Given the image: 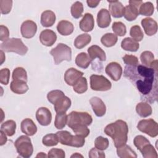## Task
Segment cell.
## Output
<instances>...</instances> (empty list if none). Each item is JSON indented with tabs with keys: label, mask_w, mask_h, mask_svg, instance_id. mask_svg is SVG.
Listing matches in <instances>:
<instances>
[{
	"label": "cell",
	"mask_w": 158,
	"mask_h": 158,
	"mask_svg": "<svg viewBox=\"0 0 158 158\" xmlns=\"http://www.w3.org/2000/svg\"><path fill=\"white\" fill-rule=\"evenodd\" d=\"M104 133L112 138L114 146L118 148L127 143L128 127L125 121L117 120L114 123L107 125L104 128Z\"/></svg>",
	"instance_id": "obj_1"
},
{
	"label": "cell",
	"mask_w": 158,
	"mask_h": 158,
	"mask_svg": "<svg viewBox=\"0 0 158 158\" xmlns=\"http://www.w3.org/2000/svg\"><path fill=\"white\" fill-rule=\"evenodd\" d=\"M1 50L6 52H14L19 55L23 56L28 51V47L26 46L20 38H9L1 44Z\"/></svg>",
	"instance_id": "obj_2"
},
{
	"label": "cell",
	"mask_w": 158,
	"mask_h": 158,
	"mask_svg": "<svg viewBox=\"0 0 158 158\" xmlns=\"http://www.w3.org/2000/svg\"><path fill=\"white\" fill-rule=\"evenodd\" d=\"M93 122L92 117L86 112L72 111L67 115V124L70 128L75 125H90Z\"/></svg>",
	"instance_id": "obj_3"
},
{
	"label": "cell",
	"mask_w": 158,
	"mask_h": 158,
	"mask_svg": "<svg viewBox=\"0 0 158 158\" xmlns=\"http://www.w3.org/2000/svg\"><path fill=\"white\" fill-rule=\"evenodd\" d=\"M50 54L53 57L56 65L60 64L64 60L70 61L72 59V49L64 43H59L56 48L51 49Z\"/></svg>",
	"instance_id": "obj_4"
},
{
	"label": "cell",
	"mask_w": 158,
	"mask_h": 158,
	"mask_svg": "<svg viewBox=\"0 0 158 158\" xmlns=\"http://www.w3.org/2000/svg\"><path fill=\"white\" fill-rule=\"evenodd\" d=\"M14 146L19 154L24 158H28L33 154V147L31 139L27 136H19L14 142Z\"/></svg>",
	"instance_id": "obj_5"
},
{
	"label": "cell",
	"mask_w": 158,
	"mask_h": 158,
	"mask_svg": "<svg viewBox=\"0 0 158 158\" xmlns=\"http://www.w3.org/2000/svg\"><path fill=\"white\" fill-rule=\"evenodd\" d=\"M90 87L93 90L106 91L112 87L110 81L101 75H92L90 77Z\"/></svg>",
	"instance_id": "obj_6"
},
{
	"label": "cell",
	"mask_w": 158,
	"mask_h": 158,
	"mask_svg": "<svg viewBox=\"0 0 158 158\" xmlns=\"http://www.w3.org/2000/svg\"><path fill=\"white\" fill-rule=\"evenodd\" d=\"M137 128L140 131L152 138L156 137L158 135L157 123L152 118L140 120L137 125Z\"/></svg>",
	"instance_id": "obj_7"
},
{
	"label": "cell",
	"mask_w": 158,
	"mask_h": 158,
	"mask_svg": "<svg viewBox=\"0 0 158 158\" xmlns=\"http://www.w3.org/2000/svg\"><path fill=\"white\" fill-rule=\"evenodd\" d=\"M135 85L138 90L143 95H148L151 94L153 89H157V88H154V81H156V78H147L144 79H136Z\"/></svg>",
	"instance_id": "obj_8"
},
{
	"label": "cell",
	"mask_w": 158,
	"mask_h": 158,
	"mask_svg": "<svg viewBox=\"0 0 158 158\" xmlns=\"http://www.w3.org/2000/svg\"><path fill=\"white\" fill-rule=\"evenodd\" d=\"M142 3V1H129V5L125 7V19L128 21L135 20L139 15V9Z\"/></svg>",
	"instance_id": "obj_9"
},
{
	"label": "cell",
	"mask_w": 158,
	"mask_h": 158,
	"mask_svg": "<svg viewBox=\"0 0 158 158\" xmlns=\"http://www.w3.org/2000/svg\"><path fill=\"white\" fill-rule=\"evenodd\" d=\"M37 31V25L32 20H27L22 23L20 27L22 36L25 38H31L36 34Z\"/></svg>",
	"instance_id": "obj_10"
},
{
	"label": "cell",
	"mask_w": 158,
	"mask_h": 158,
	"mask_svg": "<svg viewBox=\"0 0 158 158\" xmlns=\"http://www.w3.org/2000/svg\"><path fill=\"white\" fill-rule=\"evenodd\" d=\"M106 73L114 81H118L120 79L123 70L121 65L116 62H110L106 67Z\"/></svg>",
	"instance_id": "obj_11"
},
{
	"label": "cell",
	"mask_w": 158,
	"mask_h": 158,
	"mask_svg": "<svg viewBox=\"0 0 158 158\" xmlns=\"http://www.w3.org/2000/svg\"><path fill=\"white\" fill-rule=\"evenodd\" d=\"M36 118L43 126L49 125L52 120V114L49 109L44 107H40L36 112Z\"/></svg>",
	"instance_id": "obj_12"
},
{
	"label": "cell",
	"mask_w": 158,
	"mask_h": 158,
	"mask_svg": "<svg viewBox=\"0 0 158 158\" xmlns=\"http://www.w3.org/2000/svg\"><path fill=\"white\" fill-rule=\"evenodd\" d=\"M83 75V73L75 68L67 69L64 73V80L69 86H73L76 82Z\"/></svg>",
	"instance_id": "obj_13"
},
{
	"label": "cell",
	"mask_w": 158,
	"mask_h": 158,
	"mask_svg": "<svg viewBox=\"0 0 158 158\" xmlns=\"http://www.w3.org/2000/svg\"><path fill=\"white\" fill-rule=\"evenodd\" d=\"M57 40V35L51 30L46 29L42 31L40 35V41L41 43L46 46H52Z\"/></svg>",
	"instance_id": "obj_14"
},
{
	"label": "cell",
	"mask_w": 158,
	"mask_h": 158,
	"mask_svg": "<svg viewBox=\"0 0 158 158\" xmlns=\"http://www.w3.org/2000/svg\"><path fill=\"white\" fill-rule=\"evenodd\" d=\"M89 103L96 116L102 117L104 115L106 112V106L101 98L96 96L93 97L89 99Z\"/></svg>",
	"instance_id": "obj_15"
},
{
	"label": "cell",
	"mask_w": 158,
	"mask_h": 158,
	"mask_svg": "<svg viewBox=\"0 0 158 158\" xmlns=\"http://www.w3.org/2000/svg\"><path fill=\"white\" fill-rule=\"evenodd\" d=\"M141 23L144 32L148 36H152L157 33V23L153 19L150 17L143 19Z\"/></svg>",
	"instance_id": "obj_16"
},
{
	"label": "cell",
	"mask_w": 158,
	"mask_h": 158,
	"mask_svg": "<svg viewBox=\"0 0 158 158\" xmlns=\"http://www.w3.org/2000/svg\"><path fill=\"white\" fill-rule=\"evenodd\" d=\"M109 3V9L110 14L114 18H120L123 16L125 7L118 1H107Z\"/></svg>",
	"instance_id": "obj_17"
},
{
	"label": "cell",
	"mask_w": 158,
	"mask_h": 158,
	"mask_svg": "<svg viewBox=\"0 0 158 158\" xmlns=\"http://www.w3.org/2000/svg\"><path fill=\"white\" fill-rule=\"evenodd\" d=\"M111 22L110 14L106 9H101L97 15V23L99 27L104 28L109 26Z\"/></svg>",
	"instance_id": "obj_18"
},
{
	"label": "cell",
	"mask_w": 158,
	"mask_h": 158,
	"mask_svg": "<svg viewBox=\"0 0 158 158\" xmlns=\"http://www.w3.org/2000/svg\"><path fill=\"white\" fill-rule=\"evenodd\" d=\"M79 26L83 31L89 32L92 31L94 27V20L93 15L90 13H86L80 20Z\"/></svg>",
	"instance_id": "obj_19"
},
{
	"label": "cell",
	"mask_w": 158,
	"mask_h": 158,
	"mask_svg": "<svg viewBox=\"0 0 158 158\" xmlns=\"http://www.w3.org/2000/svg\"><path fill=\"white\" fill-rule=\"evenodd\" d=\"M20 128L22 131L28 136H33L37 131V127L33 121L27 118L23 120L20 124Z\"/></svg>",
	"instance_id": "obj_20"
},
{
	"label": "cell",
	"mask_w": 158,
	"mask_h": 158,
	"mask_svg": "<svg viewBox=\"0 0 158 158\" xmlns=\"http://www.w3.org/2000/svg\"><path fill=\"white\" fill-rule=\"evenodd\" d=\"M71 106V100L67 96H63L54 104L55 111L57 113L66 112Z\"/></svg>",
	"instance_id": "obj_21"
},
{
	"label": "cell",
	"mask_w": 158,
	"mask_h": 158,
	"mask_svg": "<svg viewBox=\"0 0 158 158\" xmlns=\"http://www.w3.org/2000/svg\"><path fill=\"white\" fill-rule=\"evenodd\" d=\"M56 22V15L50 10L44 11L41 15V24L43 27H49L52 26Z\"/></svg>",
	"instance_id": "obj_22"
},
{
	"label": "cell",
	"mask_w": 158,
	"mask_h": 158,
	"mask_svg": "<svg viewBox=\"0 0 158 158\" xmlns=\"http://www.w3.org/2000/svg\"><path fill=\"white\" fill-rule=\"evenodd\" d=\"M57 31L62 36H68L71 35L74 30L72 23L67 20H61L57 25Z\"/></svg>",
	"instance_id": "obj_23"
},
{
	"label": "cell",
	"mask_w": 158,
	"mask_h": 158,
	"mask_svg": "<svg viewBox=\"0 0 158 158\" xmlns=\"http://www.w3.org/2000/svg\"><path fill=\"white\" fill-rule=\"evenodd\" d=\"M88 52L92 60L96 58H98L101 61H105L106 59L105 52L101 47L97 45H93L90 46L88 49Z\"/></svg>",
	"instance_id": "obj_24"
},
{
	"label": "cell",
	"mask_w": 158,
	"mask_h": 158,
	"mask_svg": "<svg viewBox=\"0 0 158 158\" xmlns=\"http://www.w3.org/2000/svg\"><path fill=\"white\" fill-rule=\"evenodd\" d=\"M10 88L14 93L22 94L28 90V86L25 81L12 80L10 85Z\"/></svg>",
	"instance_id": "obj_25"
},
{
	"label": "cell",
	"mask_w": 158,
	"mask_h": 158,
	"mask_svg": "<svg viewBox=\"0 0 158 158\" xmlns=\"http://www.w3.org/2000/svg\"><path fill=\"white\" fill-rule=\"evenodd\" d=\"M117 156L120 158H136V152L126 144L120 147L117 148Z\"/></svg>",
	"instance_id": "obj_26"
},
{
	"label": "cell",
	"mask_w": 158,
	"mask_h": 158,
	"mask_svg": "<svg viewBox=\"0 0 158 158\" xmlns=\"http://www.w3.org/2000/svg\"><path fill=\"white\" fill-rule=\"evenodd\" d=\"M121 47L123 49L131 52H136L139 48V43L131 38H124L121 43Z\"/></svg>",
	"instance_id": "obj_27"
},
{
	"label": "cell",
	"mask_w": 158,
	"mask_h": 158,
	"mask_svg": "<svg viewBox=\"0 0 158 158\" xmlns=\"http://www.w3.org/2000/svg\"><path fill=\"white\" fill-rule=\"evenodd\" d=\"M91 61L92 60L89 55L85 52H81L78 54L75 58L76 65L78 67L84 69L88 67Z\"/></svg>",
	"instance_id": "obj_28"
},
{
	"label": "cell",
	"mask_w": 158,
	"mask_h": 158,
	"mask_svg": "<svg viewBox=\"0 0 158 158\" xmlns=\"http://www.w3.org/2000/svg\"><path fill=\"white\" fill-rule=\"evenodd\" d=\"M136 111L141 117H147L151 115L152 110L151 106L148 103L141 102L137 104Z\"/></svg>",
	"instance_id": "obj_29"
},
{
	"label": "cell",
	"mask_w": 158,
	"mask_h": 158,
	"mask_svg": "<svg viewBox=\"0 0 158 158\" xmlns=\"http://www.w3.org/2000/svg\"><path fill=\"white\" fill-rule=\"evenodd\" d=\"M16 123L12 120H9L1 124V131L9 136H13L15 133Z\"/></svg>",
	"instance_id": "obj_30"
},
{
	"label": "cell",
	"mask_w": 158,
	"mask_h": 158,
	"mask_svg": "<svg viewBox=\"0 0 158 158\" xmlns=\"http://www.w3.org/2000/svg\"><path fill=\"white\" fill-rule=\"evenodd\" d=\"M91 40V37L89 34L83 33L78 35L74 41V46L77 49H82L88 44Z\"/></svg>",
	"instance_id": "obj_31"
},
{
	"label": "cell",
	"mask_w": 158,
	"mask_h": 158,
	"mask_svg": "<svg viewBox=\"0 0 158 158\" xmlns=\"http://www.w3.org/2000/svg\"><path fill=\"white\" fill-rule=\"evenodd\" d=\"M59 141L62 145L71 146L73 135L68 131H59L56 133Z\"/></svg>",
	"instance_id": "obj_32"
},
{
	"label": "cell",
	"mask_w": 158,
	"mask_h": 158,
	"mask_svg": "<svg viewBox=\"0 0 158 158\" xmlns=\"http://www.w3.org/2000/svg\"><path fill=\"white\" fill-rule=\"evenodd\" d=\"M117 35L112 33H107L102 36L101 42L104 46L110 48L114 46L117 42Z\"/></svg>",
	"instance_id": "obj_33"
},
{
	"label": "cell",
	"mask_w": 158,
	"mask_h": 158,
	"mask_svg": "<svg viewBox=\"0 0 158 158\" xmlns=\"http://www.w3.org/2000/svg\"><path fill=\"white\" fill-rule=\"evenodd\" d=\"M141 63L146 67L152 68L153 62L155 60L154 56L151 51H146L143 52L140 56Z\"/></svg>",
	"instance_id": "obj_34"
},
{
	"label": "cell",
	"mask_w": 158,
	"mask_h": 158,
	"mask_svg": "<svg viewBox=\"0 0 158 158\" xmlns=\"http://www.w3.org/2000/svg\"><path fill=\"white\" fill-rule=\"evenodd\" d=\"M88 83L85 77H81L73 86V89L78 94H82L87 91Z\"/></svg>",
	"instance_id": "obj_35"
},
{
	"label": "cell",
	"mask_w": 158,
	"mask_h": 158,
	"mask_svg": "<svg viewBox=\"0 0 158 158\" xmlns=\"http://www.w3.org/2000/svg\"><path fill=\"white\" fill-rule=\"evenodd\" d=\"M140 152L144 158H157L158 157L157 151L151 143L146 144Z\"/></svg>",
	"instance_id": "obj_36"
},
{
	"label": "cell",
	"mask_w": 158,
	"mask_h": 158,
	"mask_svg": "<svg viewBox=\"0 0 158 158\" xmlns=\"http://www.w3.org/2000/svg\"><path fill=\"white\" fill-rule=\"evenodd\" d=\"M67 122V115L65 112L62 113H57L55 121H54V126L57 129L61 130L65 127Z\"/></svg>",
	"instance_id": "obj_37"
},
{
	"label": "cell",
	"mask_w": 158,
	"mask_h": 158,
	"mask_svg": "<svg viewBox=\"0 0 158 158\" xmlns=\"http://www.w3.org/2000/svg\"><path fill=\"white\" fill-rule=\"evenodd\" d=\"M154 11V7L152 2H143L139 7V13L141 15L145 16H151L153 14Z\"/></svg>",
	"instance_id": "obj_38"
},
{
	"label": "cell",
	"mask_w": 158,
	"mask_h": 158,
	"mask_svg": "<svg viewBox=\"0 0 158 158\" xmlns=\"http://www.w3.org/2000/svg\"><path fill=\"white\" fill-rule=\"evenodd\" d=\"M42 142L43 145L48 147H51L56 146L59 143V139L56 134L49 133L43 136Z\"/></svg>",
	"instance_id": "obj_39"
},
{
	"label": "cell",
	"mask_w": 158,
	"mask_h": 158,
	"mask_svg": "<svg viewBox=\"0 0 158 158\" xmlns=\"http://www.w3.org/2000/svg\"><path fill=\"white\" fill-rule=\"evenodd\" d=\"M83 12V4L80 1H76L71 6V14L75 19H79L82 16Z\"/></svg>",
	"instance_id": "obj_40"
},
{
	"label": "cell",
	"mask_w": 158,
	"mask_h": 158,
	"mask_svg": "<svg viewBox=\"0 0 158 158\" xmlns=\"http://www.w3.org/2000/svg\"><path fill=\"white\" fill-rule=\"evenodd\" d=\"M13 80H22L27 81V73L26 70L22 67L15 68L12 72Z\"/></svg>",
	"instance_id": "obj_41"
},
{
	"label": "cell",
	"mask_w": 158,
	"mask_h": 158,
	"mask_svg": "<svg viewBox=\"0 0 158 158\" xmlns=\"http://www.w3.org/2000/svg\"><path fill=\"white\" fill-rule=\"evenodd\" d=\"M130 35L132 39L137 42L141 41L144 37V34L139 25H134L131 27L130 31Z\"/></svg>",
	"instance_id": "obj_42"
},
{
	"label": "cell",
	"mask_w": 158,
	"mask_h": 158,
	"mask_svg": "<svg viewBox=\"0 0 158 158\" xmlns=\"http://www.w3.org/2000/svg\"><path fill=\"white\" fill-rule=\"evenodd\" d=\"M112 28L115 35L119 36H124L127 33V28L125 24L121 22H115L113 23Z\"/></svg>",
	"instance_id": "obj_43"
},
{
	"label": "cell",
	"mask_w": 158,
	"mask_h": 158,
	"mask_svg": "<svg viewBox=\"0 0 158 158\" xmlns=\"http://www.w3.org/2000/svg\"><path fill=\"white\" fill-rule=\"evenodd\" d=\"M64 96L65 94L63 91L59 89H55L51 91L48 93L47 98L49 102L54 104L57 101H58L60 98H62Z\"/></svg>",
	"instance_id": "obj_44"
},
{
	"label": "cell",
	"mask_w": 158,
	"mask_h": 158,
	"mask_svg": "<svg viewBox=\"0 0 158 158\" xmlns=\"http://www.w3.org/2000/svg\"><path fill=\"white\" fill-rule=\"evenodd\" d=\"M88 126L85 125H78L73 126L71 128L73 131L77 135L81 136L84 138L87 137L89 134V129L87 127Z\"/></svg>",
	"instance_id": "obj_45"
},
{
	"label": "cell",
	"mask_w": 158,
	"mask_h": 158,
	"mask_svg": "<svg viewBox=\"0 0 158 158\" xmlns=\"http://www.w3.org/2000/svg\"><path fill=\"white\" fill-rule=\"evenodd\" d=\"M109 145V141L108 139L102 136L97 137L94 141L95 148L101 151L106 150L108 148Z\"/></svg>",
	"instance_id": "obj_46"
},
{
	"label": "cell",
	"mask_w": 158,
	"mask_h": 158,
	"mask_svg": "<svg viewBox=\"0 0 158 158\" xmlns=\"http://www.w3.org/2000/svg\"><path fill=\"white\" fill-rule=\"evenodd\" d=\"M133 143L137 149L140 151L146 144L150 143V142L146 137L142 135H138L134 138Z\"/></svg>",
	"instance_id": "obj_47"
},
{
	"label": "cell",
	"mask_w": 158,
	"mask_h": 158,
	"mask_svg": "<svg viewBox=\"0 0 158 158\" xmlns=\"http://www.w3.org/2000/svg\"><path fill=\"white\" fill-rule=\"evenodd\" d=\"M122 59H123V61L124 62V63L128 66L135 67L139 64V61H138V57L133 55L126 54L123 57Z\"/></svg>",
	"instance_id": "obj_48"
},
{
	"label": "cell",
	"mask_w": 158,
	"mask_h": 158,
	"mask_svg": "<svg viewBox=\"0 0 158 158\" xmlns=\"http://www.w3.org/2000/svg\"><path fill=\"white\" fill-rule=\"evenodd\" d=\"M12 1L11 0H1L0 1V8L1 12L2 14H9L12 9Z\"/></svg>",
	"instance_id": "obj_49"
},
{
	"label": "cell",
	"mask_w": 158,
	"mask_h": 158,
	"mask_svg": "<svg viewBox=\"0 0 158 158\" xmlns=\"http://www.w3.org/2000/svg\"><path fill=\"white\" fill-rule=\"evenodd\" d=\"M10 78V70L7 68L2 69L0 70V82L4 85L9 83Z\"/></svg>",
	"instance_id": "obj_50"
},
{
	"label": "cell",
	"mask_w": 158,
	"mask_h": 158,
	"mask_svg": "<svg viewBox=\"0 0 158 158\" xmlns=\"http://www.w3.org/2000/svg\"><path fill=\"white\" fill-rule=\"evenodd\" d=\"M48 157L50 158L57 157V158H64L65 154L64 150L58 148H52L49 151Z\"/></svg>",
	"instance_id": "obj_51"
},
{
	"label": "cell",
	"mask_w": 158,
	"mask_h": 158,
	"mask_svg": "<svg viewBox=\"0 0 158 158\" xmlns=\"http://www.w3.org/2000/svg\"><path fill=\"white\" fill-rule=\"evenodd\" d=\"M85 143V138L80 136V135H73L72 142L71 144V146L75 148H81L84 146Z\"/></svg>",
	"instance_id": "obj_52"
},
{
	"label": "cell",
	"mask_w": 158,
	"mask_h": 158,
	"mask_svg": "<svg viewBox=\"0 0 158 158\" xmlns=\"http://www.w3.org/2000/svg\"><path fill=\"white\" fill-rule=\"evenodd\" d=\"M89 157L90 158H104L106 157L104 152L99 150L96 148H92L89 151Z\"/></svg>",
	"instance_id": "obj_53"
},
{
	"label": "cell",
	"mask_w": 158,
	"mask_h": 158,
	"mask_svg": "<svg viewBox=\"0 0 158 158\" xmlns=\"http://www.w3.org/2000/svg\"><path fill=\"white\" fill-rule=\"evenodd\" d=\"M9 31L7 27L1 25L0 26V40L2 41H6L9 39Z\"/></svg>",
	"instance_id": "obj_54"
},
{
	"label": "cell",
	"mask_w": 158,
	"mask_h": 158,
	"mask_svg": "<svg viewBox=\"0 0 158 158\" xmlns=\"http://www.w3.org/2000/svg\"><path fill=\"white\" fill-rule=\"evenodd\" d=\"M99 2H100V1H93V0L86 1V3L88 4V6L91 8H94L97 7Z\"/></svg>",
	"instance_id": "obj_55"
},
{
	"label": "cell",
	"mask_w": 158,
	"mask_h": 158,
	"mask_svg": "<svg viewBox=\"0 0 158 158\" xmlns=\"http://www.w3.org/2000/svg\"><path fill=\"white\" fill-rule=\"evenodd\" d=\"M0 133H1V139H0L1 143H0V145L2 146L7 142V137L6 136V134L3 131H1Z\"/></svg>",
	"instance_id": "obj_56"
},
{
	"label": "cell",
	"mask_w": 158,
	"mask_h": 158,
	"mask_svg": "<svg viewBox=\"0 0 158 158\" xmlns=\"http://www.w3.org/2000/svg\"><path fill=\"white\" fill-rule=\"evenodd\" d=\"M48 157V156H47L45 153H44V152H39V153L36 155V158H38V157H42V158H44V157Z\"/></svg>",
	"instance_id": "obj_57"
},
{
	"label": "cell",
	"mask_w": 158,
	"mask_h": 158,
	"mask_svg": "<svg viewBox=\"0 0 158 158\" xmlns=\"http://www.w3.org/2000/svg\"><path fill=\"white\" fill-rule=\"evenodd\" d=\"M0 53H1V65H2V64L4 62V61L5 60V55L4 54V51H0Z\"/></svg>",
	"instance_id": "obj_58"
},
{
	"label": "cell",
	"mask_w": 158,
	"mask_h": 158,
	"mask_svg": "<svg viewBox=\"0 0 158 158\" xmlns=\"http://www.w3.org/2000/svg\"><path fill=\"white\" fill-rule=\"evenodd\" d=\"M83 157V156L82 155H81L80 154H79V153H78V152H76V153L73 154V155H72V156H70L71 158H73V157H74V158H75V157Z\"/></svg>",
	"instance_id": "obj_59"
}]
</instances>
